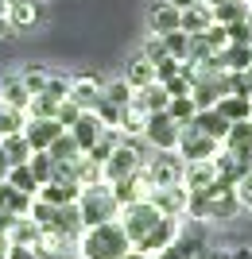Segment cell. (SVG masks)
Listing matches in <instances>:
<instances>
[{"label":"cell","mask_w":252,"mask_h":259,"mask_svg":"<svg viewBox=\"0 0 252 259\" xmlns=\"http://www.w3.org/2000/svg\"><path fill=\"white\" fill-rule=\"evenodd\" d=\"M237 213H241V201H237L229 182H213L206 190L190 194L187 201V221H229Z\"/></svg>","instance_id":"cell-1"},{"label":"cell","mask_w":252,"mask_h":259,"mask_svg":"<svg viewBox=\"0 0 252 259\" xmlns=\"http://www.w3.org/2000/svg\"><path fill=\"white\" fill-rule=\"evenodd\" d=\"M128 251H132V244L124 236L121 221L82 228V236H78V255L82 259H124Z\"/></svg>","instance_id":"cell-2"},{"label":"cell","mask_w":252,"mask_h":259,"mask_svg":"<svg viewBox=\"0 0 252 259\" xmlns=\"http://www.w3.org/2000/svg\"><path fill=\"white\" fill-rule=\"evenodd\" d=\"M78 213H82V228L117 221V217H121V205H117V197H113V186L109 182L82 186V194H78Z\"/></svg>","instance_id":"cell-3"},{"label":"cell","mask_w":252,"mask_h":259,"mask_svg":"<svg viewBox=\"0 0 252 259\" xmlns=\"http://www.w3.org/2000/svg\"><path fill=\"white\" fill-rule=\"evenodd\" d=\"M117 221H121V228H124V236H128L132 251H140L143 244L152 240V232L163 225V213H159L152 201H136V205H124Z\"/></svg>","instance_id":"cell-4"},{"label":"cell","mask_w":252,"mask_h":259,"mask_svg":"<svg viewBox=\"0 0 252 259\" xmlns=\"http://www.w3.org/2000/svg\"><path fill=\"white\" fill-rule=\"evenodd\" d=\"M148 143L143 140H132V136H121V143H117V151L105 159V182H121V178H128V174H136L143 166V159H148Z\"/></svg>","instance_id":"cell-5"},{"label":"cell","mask_w":252,"mask_h":259,"mask_svg":"<svg viewBox=\"0 0 252 259\" xmlns=\"http://www.w3.org/2000/svg\"><path fill=\"white\" fill-rule=\"evenodd\" d=\"M143 170H148L152 186H183V170H187V162H183V155H178V151H148Z\"/></svg>","instance_id":"cell-6"},{"label":"cell","mask_w":252,"mask_h":259,"mask_svg":"<svg viewBox=\"0 0 252 259\" xmlns=\"http://www.w3.org/2000/svg\"><path fill=\"white\" fill-rule=\"evenodd\" d=\"M178 140H183V124H175L167 112H152V116H148L143 143H148L152 151H178Z\"/></svg>","instance_id":"cell-7"},{"label":"cell","mask_w":252,"mask_h":259,"mask_svg":"<svg viewBox=\"0 0 252 259\" xmlns=\"http://www.w3.org/2000/svg\"><path fill=\"white\" fill-rule=\"evenodd\" d=\"M155 259H209V240H206V232L183 225V232H178Z\"/></svg>","instance_id":"cell-8"},{"label":"cell","mask_w":252,"mask_h":259,"mask_svg":"<svg viewBox=\"0 0 252 259\" xmlns=\"http://www.w3.org/2000/svg\"><path fill=\"white\" fill-rule=\"evenodd\" d=\"M113 186V197H117V205H136V201H152V194H155V186H152V178H148V170H136V174H128V178H121V182H109Z\"/></svg>","instance_id":"cell-9"},{"label":"cell","mask_w":252,"mask_h":259,"mask_svg":"<svg viewBox=\"0 0 252 259\" xmlns=\"http://www.w3.org/2000/svg\"><path fill=\"white\" fill-rule=\"evenodd\" d=\"M221 143L209 140V136H202L198 128H183V140H178V155H183V162H209L213 155H218Z\"/></svg>","instance_id":"cell-10"},{"label":"cell","mask_w":252,"mask_h":259,"mask_svg":"<svg viewBox=\"0 0 252 259\" xmlns=\"http://www.w3.org/2000/svg\"><path fill=\"white\" fill-rule=\"evenodd\" d=\"M105 97V81H101L97 74H82V77H74L70 81V105H78L82 112H93L97 108V101Z\"/></svg>","instance_id":"cell-11"},{"label":"cell","mask_w":252,"mask_h":259,"mask_svg":"<svg viewBox=\"0 0 252 259\" xmlns=\"http://www.w3.org/2000/svg\"><path fill=\"white\" fill-rule=\"evenodd\" d=\"M171 31H183V12L171 0H152V8H148V35H171Z\"/></svg>","instance_id":"cell-12"},{"label":"cell","mask_w":252,"mask_h":259,"mask_svg":"<svg viewBox=\"0 0 252 259\" xmlns=\"http://www.w3.org/2000/svg\"><path fill=\"white\" fill-rule=\"evenodd\" d=\"M4 16H8V23L16 31H31V27H39L47 20V4L43 0H20V4H8Z\"/></svg>","instance_id":"cell-13"},{"label":"cell","mask_w":252,"mask_h":259,"mask_svg":"<svg viewBox=\"0 0 252 259\" xmlns=\"http://www.w3.org/2000/svg\"><path fill=\"white\" fill-rule=\"evenodd\" d=\"M187 186H155V194H152V205L159 209L163 217H178V221H187Z\"/></svg>","instance_id":"cell-14"},{"label":"cell","mask_w":252,"mask_h":259,"mask_svg":"<svg viewBox=\"0 0 252 259\" xmlns=\"http://www.w3.org/2000/svg\"><path fill=\"white\" fill-rule=\"evenodd\" d=\"M62 132H66V128L58 124V120H31V116H27L23 136H27V143H31V151H47V147H51Z\"/></svg>","instance_id":"cell-15"},{"label":"cell","mask_w":252,"mask_h":259,"mask_svg":"<svg viewBox=\"0 0 252 259\" xmlns=\"http://www.w3.org/2000/svg\"><path fill=\"white\" fill-rule=\"evenodd\" d=\"M190 128H198L202 136H209V140H218V143H221L225 136H229V128H233V124H229L225 116H221L218 108H198V112H194V120H190Z\"/></svg>","instance_id":"cell-16"},{"label":"cell","mask_w":252,"mask_h":259,"mask_svg":"<svg viewBox=\"0 0 252 259\" xmlns=\"http://www.w3.org/2000/svg\"><path fill=\"white\" fill-rule=\"evenodd\" d=\"M213 170H218V182H229L233 186L241 174L252 170V162L241 159V155H233V151H225V147H218V155H213Z\"/></svg>","instance_id":"cell-17"},{"label":"cell","mask_w":252,"mask_h":259,"mask_svg":"<svg viewBox=\"0 0 252 259\" xmlns=\"http://www.w3.org/2000/svg\"><path fill=\"white\" fill-rule=\"evenodd\" d=\"M105 132H109V128H105V124H101L93 112H82V116L70 124V136L78 140V147H82V151H89V147H93V143H97Z\"/></svg>","instance_id":"cell-18"},{"label":"cell","mask_w":252,"mask_h":259,"mask_svg":"<svg viewBox=\"0 0 252 259\" xmlns=\"http://www.w3.org/2000/svg\"><path fill=\"white\" fill-rule=\"evenodd\" d=\"M78 194H82V186L74 178L70 182H47V186H39L35 201H47V205H78Z\"/></svg>","instance_id":"cell-19"},{"label":"cell","mask_w":252,"mask_h":259,"mask_svg":"<svg viewBox=\"0 0 252 259\" xmlns=\"http://www.w3.org/2000/svg\"><path fill=\"white\" fill-rule=\"evenodd\" d=\"M221 147L252 162V120H237V124L229 128V136L221 140Z\"/></svg>","instance_id":"cell-20"},{"label":"cell","mask_w":252,"mask_h":259,"mask_svg":"<svg viewBox=\"0 0 252 259\" xmlns=\"http://www.w3.org/2000/svg\"><path fill=\"white\" fill-rule=\"evenodd\" d=\"M218 182V170H213V159L209 162H187V170H183V186H187V194H198V190H206V186Z\"/></svg>","instance_id":"cell-21"},{"label":"cell","mask_w":252,"mask_h":259,"mask_svg":"<svg viewBox=\"0 0 252 259\" xmlns=\"http://www.w3.org/2000/svg\"><path fill=\"white\" fill-rule=\"evenodd\" d=\"M39 240H43V225H35L31 217H20L8 232V244L12 248H39Z\"/></svg>","instance_id":"cell-22"},{"label":"cell","mask_w":252,"mask_h":259,"mask_svg":"<svg viewBox=\"0 0 252 259\" xmlns=\"http://www.w3.org/2000/svg\"><path fill=\"white\" fill-rule=\"evenodd\" d=\"M0 101L12 108H23L27 112V105H31V93H27V85H23V77L20 74H8V77H0Z\"/></svg>","instance_id":"cell-23"},{"label":"cell","mask_w":252,"mask_h":259,"mask_svg":"<svg viewBox=\"0 0 252 259\" xmlns=\"http://www.w3.org/2000/svg\"><path fill=\"white\" fill-rule=\"evenodd\" d=\"M124 81H128L132 89H148V85H155V62H148L143 54H136V58L124 66Z\"/></svg>","instance_id":"cell-24"},{"label":"cell","mask_w":252,"mask_h":259,"mask_svg":"<svg viewBox=\"0 0 252 259\" xmlns=\"http://www.w3.org/2000/svg\"><path fill=\"white\" fill-rule=\"evenodd\" d=\"M213 23H218V20H213V8H209L206 0L183 12V31H187V35H202V31H209Z\"/></svg>","instance_id":"cell-25"},{"label":"cell","mask_w":252,"mask_h":259,"mask_svg":"<svg viewBox=\"0 0 252 259\" xmlns=\"http://www.w3.org/2000/svg\"><path fill=\"white\" fill-rule=\"evenodd\" d=\"M143 128H148V112H143L140 101H132L128 108L121 112V136H132V140H143Z\"/></svg>","instance_id":"cell-26"},{"label":"cell","mask_w":252,"mask_h":259,"mask_svg":"<svg viewBox=\"0 0 252 259\" xmlns=\"http://www.w3.org/2000/svg\"><path fill=\"white\" fill-rule=\"evenodd\" d=\"M136 101H140L143 112L152 116V112H167V105H171V93H167V89L155 81V85H148V89H136Z\"/></svg>","instance_id":"cell-27"},{"label":"cell","mask_w":252,"mask_h":259,"mask_svg":"<svg viewBox=\"0 0 252 259\" xmlns=\"http://www.w3.org/2000/svg\"><path fill=\"white\" fill-rule=\"evenodd\" d=\"M213 108H218L229 124H237V120H252V97H221Z\"/></svg>","instance_id":"cell-28"},{"label":"cell","mask_w":252,"mask_h":259,"mask_svg":"<svg viewBox=\"0 0 252 259\" xmlns=\"http://www.w3.org/2000/svg\"><path fill=\"white\" fill-rule=\"evenodd\" d=\"M47 155H51L55 162H78V159H82L86 151L78 147V140L70 136V132H62V136H58V140L51 143V147H47Z\"/></svg>","instance_id":"cell-29"},{"label":"cell","mask_w":252,"mask_h":259,"mask_svg":"<svg viewBox=\"0 0 252 259\" xmlns=\"http://www.w3.org/2000/svg\"><path fill=\"white\" fill-rule=\"evenodd\" d=\"M0 151L8 155L12 166H20V162L31 159V143H27V136H23V132H16V136H4V140H0Z\"/></svg>","instance_id":"cell-30"},{"label":"cell","mask_w":252,"mask_h":259,"mask_svg":"<svg viewBox=\"0 0 252 259\" xmlns=\"http://www.w3.org/2000/svg\"><path fill=\"white\" fill-rule=\"evenodd\" d=\"M74 178H78V186H97V182H105V166H101L97 159L82 155V159L74 162Z\"/></svg>","instance_id":"cell-31"},{"label":"cell","mask_w":252,"mask_h":259,"mask_svg":"<svg viewBox=\"0 0 252 259\" xmlns=\"http://www.w3.org/2000/svg\"><path fill=\"white\" fill-rule=\"evenodd\" d=\"M23 128H27V112L0 101V140H4V136H16V132H23Z\"/></svg>","instance_id":"cell-32"},{"label":"cell","mask_w":252,"mask_h":259,"mask_svg":"<svg viewBox=\"0 0 252 259\" xmlns=\"http://www.w3.org/2000/svg\"><path fill=\"white\" fill-rule=\"evenodd\" d=\"M213 20H218L221 27L248 20V0H225V4H218V8H213Z\"/></svg>","instance_id":"cell-33"},{"label":"cell","mask_w":252,"mask_h":259,"mask_svg":"<svg viewBox=\"0 0 252 259\" xmlns=\"http://www.w3.org/2000/svg\"><path fill=\"white\" fill-rule=\"evenodd\" d=\"M51 74H55V70H47V66H39V62H31V66H23V70H20V77H23V85H27L31 97H39V93L47 89Z\"/></svg>","instance_id":"cell-34"},{"label":"cell","mask_w":252,"mask_h":259,"mask_svg":"<svg viewBox=\"0 0 252 259\" xmlns=\"http://www.w3.org/2000/svg\"><path fill=\"white\" fill-rule=\"evenodd\" d=\"M8 186H12V190H20V194H27V197L39 194V182H35V174H31L27 162H20V166H12V170H8Z\"/></svg>","instance_id":"cell-35"},{"label":"cell","mask_w":252,"mask_h":259,"mask_svg":"<svg viewBox=\"0 0 252 259\" xmlns=\"http://www.w3.org/2000/svg\"><path fill=\"white\" fill-rule=\"evenodd\" d=\"M105 101H113L117 108H128L132 101H136V89H132L124 77H113V81H105Z\"/></svg>","instance_id":"cell-36"},{"label":"cell","mask_w":252,"mask_h":259,"mask_svg":"<svg viewBox=\"0 0 252 259\" xmlns=\"http://www.w3.org/2000/svg\"><path fill=\"white\" fill-rule=\"evenodd\" d=\"M27 166H31V174H35V182H39V186H47V182H51V174H55V159H51L47 151H31Z\"/></svg>","instance_id":"cell-37"},{"label":"cell","mask_w":252,"mask_h":259,"mask_svg":"<svg viewBox=\"0 0 252 259\" xmlns=\"http://www.w3.org/2000/svg\"><path fill=\"white\" fill-rule=\"evenodd\" d=\"M194 112H198V108H194L190 97H171V105H167V116L175 120V124H183V128L194 120Z\"/></svg>","instance_id":"cell-38"},{"label":"cell","mask_w":252,"mask_h":259,"mask_svg":"<svg viewBox=\"0 0 252 259\" xmlns=\"http://www.w3.org/2000/svg\"><path fill=\"white\" fill-rule=\"evenodd\" d=\"M58 108H62L58 101H51V97L39 93V97H31V105H27V116H31V120H55Z\"/></svg>","instance_id":"cell-39"},{"label":"cell","mask_w":252,"mask_h":259,"mask_svg":"<svg viewBox=\"0 0 252 259\" xmlns=\"http://www.w3.org/2000/svg\"><path fill=\"white\" fill-rule=\"evenodd\" d=\"M163 47H167V54H171V58L187 62V54H190V35H187V31H171V35H163Z\"/></svg>","instance_id":"cell-40"},{"label":"cell","mask_w":252,"mask_h":259,"mask_svg":"<svg viewBox=\"0 0 252 259\" xmlns=\"http://www.w3.org/2000/svg\"><path fill=\"white\" fill-rule=\"evenodd\" d=\"M70 81H74V77L51 74V81H47V89H43V97H51V101H58V105H62V101L70 97Z\"/></svg>","instance_id":"cell-41"},{"label":"cell","mask_w":252,"mask_h":259,"mask_svg":"<svg viewBox=\"0 0 252 259\" xmlns=\"http://www.w3.org/2000/svg\"><path fill=\"white\" fill-rule=\"evenodd\" d=\"M121 112H124V108H117L113 101H105V97H101L97 108H93V116H97L105 128H121Z\"/></svg>","instance_id":"cell-42"},{"label":"cell","mask_w":252,"mask_h":259,"mask_svg":"<svg viewBox=\"0 0 252 259\" xmlns=\"http://www.w3.org/2000/svg\"><path fill=\"white\" fill-rule=\"evenodd\" d=\"M233 194H237V201H241V213H252V170L241 174V178L233 182Z\"/></svg>","instance_id":"cell-43"},{"label":"cell","mask_w":252,"mask_h":259,"mask_svg":"<svg viewBox=\"0 0 252 259\" xmlns=\"http://www.w3.org/2000/svg\"><path fill=\"white\" fill-rule=\"evenodd\" d=\"M140 54L148 58V62H163V58H171V54H167V47H163V35H148Z\"/></svg>","instance_id":"cell-44"},{"label":"cell","mask_w":252,"mask_h":259,"mask_svg":"<svg viewBox=\"0 0 252 259\" xmlns=\"http://www.w3.org/2000/svg\"><path fill=\"white\" fill-rule=\"evenodd\" d=\"M178 70H183V62H178V58H163V62H155V81H159V85H167Z\"/></svg>","instance_id":"cell-45"},{"label":"cell","mask_w":252,"mask_h":259,"mask_svg":"<svg viewBox=\"0 0 252 259\" xmlns=\"http://www.w3.org/2000/svg\"><path fill=\"white\" fill-rule=\"evenodd\" d=\"M35 255H39V259H82V255H78V248H47V244H39Z\"/></svg>","instance_id":"cell-46"},{"label":"cell","mask_w":252,"mask_h":259,"mask_svg":"<svg viewBox=\"0 0 252 259\" xmlns=\"http://www.w3.org/2000/svg\"><path fill=\"white\" fill-rule=\"evenodd\" d=\"M78 116H82V108H78V105H70V101H62V108H58V116H55V120L62 124L66 132H70V124H74Z\"/></svg>","instance_id":"cell-47"},{"label":"cell","mask_w":252,"mask_h":259,"mask_svg":"<svg viewBox=\"0 0 252 259\" xmlns=\"http://www.w3.org/2000/svg\"><path fill=\"white\" fill-rule=\"evenodd\" d=\"M16 221H20L16 213H8V209H0V232H4V236L12 232V225H16Z\"/></svg>","instance_id":"cell-48"},{"label":"cell","mask_w":252,"mask_h":259,"mask_svg":"<svg viewBox=\"0 0 252 259\" xmlns=\"http://www.w3.org/2000/svg\"><path fill=\"white\" fill-rule=\"evenodd\" d=\"M8 259H39L35 248H8Z\"/></svg>","instance_id":"cell-49"},{"label":"cell","mask_w":252,"mask_h":259,"mask_svg":"<svg viewBox=\"0 0 252 259\" xmlns=\"http://www.w3.org/2000/svg\"><path fill=\"white\" fill-rule=\"evenodd\" d=\"M12 35H16V27H12V23H8V16L0 12V39H12Z\"/></svg>","instance_id":"cell-50"},{"label":"cell","mask_w":252,"mask_h":259,"mask_svg":"<svg viewBox=\"0 0 252 259\" xmlns=\"http://www.w3.org/2000/svg\"><path fill=\"white\" fill-rule=\"evenodd\" d=\"M233 259H252V244H241V248H229Z\"/></svg>","instance_id":"cell-51"},{"label":"cell","mask_w":252,"mask_h":259,"mask_svg":"<svg viewBox=\"0 0 252 259\" xmlns=\"http://www.w3.org/2000/svg\"><path fill=\"white\" fill-rule=\"evenodd\" d=\"M8 170H12V162H8V155L0 151V182H8Z\"/></svg>","instance_id":"cell-52"},{"label":"cell","mask_w":252,"mask_h":259,"mask_svg":"<svg viewBox=\"0 0 252 259\" xmlns=\"http://www.w3.org/2000/svg\"><path fill=\"white\" fill-rule=\"evenodd\" d=\"M209 259H233L229 248H209Z\"/></svg>","instance_id":"cell-53"},{"label":"cell","mask_w":252,"mask_h":259,"mask_svg":"<svg viewBox=\"0 0 252 259\" xmlns=\"http://www.w3.org/2000/svg\"><path fill=\"white\" fill-rule=\"evenodd\" d=\"M171 4H175L178 12H187V8H194V4H202V0H171Z\"/></svg>","instance_id":"cell-54"},{"label":"cell","mask_w":252,"mask_h":259,"mask_svg":"<svg viewBox=\"0 0 252 259\" xmlns=\"http://www.w3.org/2000/svg\"><path fill=\"white\" fill-rule=\"evenodd\" d=\"M8 248H12V244H8V236L0 232V259H8Z\"/></svg>","instance_id":"cell-55"},{"label":"cell","mask_w":252,"mask_h":259,"mask_svg":"<svg viewBox=\"0 0 252 259\" xmlns=\"http://www.w3.org/2000/svg\"><path fill=\"white\" fill-rule=\"evenodd\" d=\"M206 4H209V8H218V4H225V0H206Z\"/></svg>","instance_id":"cell-56"},{"label":"cell","mask_w":252,"mask_h":259,"mask_svg":"<svg viewBox=\"0 0 252 259\" xmlns=\"http://www.w3.org/2000/svg\"><path fill=\"white\" fill-rule=\"evenodd\" d=\"M124 259H140V255H136V251H128V255H124Z\"/></svg>","instance_id":"cell-57"},{"label":"cell","mask_w":252,"mask_h":259,"mask_svg":"<svg viewBox=\"0 0 252 259\" xmlns=\"http://www.w3.org/2000/svg\"><path fill=\"white\" fill-rule=\"evenodd\" d=\"M8 4H20V0H4V8H8Z\"/></svg>","instance_id":"cell-58"},{"label":"cell","mask_w":252,"mask_h":259,"mask_svg":"<svg viewBox=\"0 0 252 259\" xmlns=\"http://www.w3.org/2000/svg\"><path fill=\"white\" fill-rule=\"evenodd\" d=\"M0 12H4V0H0Z\"/></svg>","instance_id":"cell-59"},{"label":"cell","mask_w":252,"mask_h":259,"mask_svg":"<svg viewBox=\"0 0 252 259\" xmlns=\"http://www.w3.org/2000/svg\"><path fill=\"white\" fill-rule=\"evenodd\" d=\"M140 259H152V255H140Z\"/></svg>","instance_id":"cell-60"},{"label":"cell","mask_w":252,"mask_h":259,"mask_svg":"<svg viewBox=\"0 0 252 259\" xmlns=\"http://www.w3.org/2000/svg\"><path fill=\"white\" fill-rule=\"evenodd\" d=\"M248 244H252V240H248Z\"/></svg>","instance_id":"cell-61"}]
</instances>
